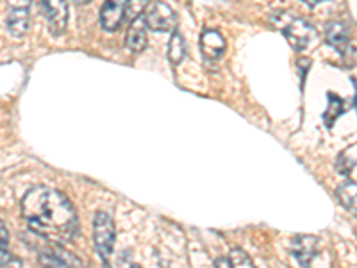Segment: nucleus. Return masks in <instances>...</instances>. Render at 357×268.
Listing matches in <instances>:
<instances>
[{"instance_id": "1", "label": "nucleus", "mask_w": 357, "mask_h": 268, "mask_svg": "<svg viewBox=\"0 0 357 268\" xmlns=\"http://www.w3.org/2000/svg\"><path fill=\"white\" fill-rule=\"evenodd\" d=\"M20 207L29 229L45 240L65 245L81 232L77 213L63 191L36 186L25 193Z\"/></svg>"}, {"instance_id": "2", "label": "nucleus", "mask_w": 357, "mask_h": 268, "mask_svg": "<svg viewBox=\"0 0 357 268\" xmlns=\"http://www.w3.org/2000/svg\"><path fill=\"white\" fill-rule=\"evenodd\" d=\"M272 22L277 25L280 33L284 34L288 43L291 45L293 49L298 50V52L307 49L311 40L314 38V29L302 17H293V15L280 13V15L272 17Z\"/></svg>"}, {"instance_id": "3", "label": "nucleus", "mask_w": 357, "mask_h": 268, "mask_svg": "<svg viewBox=\"0 0 357 268\" xmlns=\"http://www.w3.org/2000/svg\"><path fill=\"white\" fill-rule=\"evenodd\" d=\"M177 13L165 0H155L154 4L149 6L143 13V24L146 29L154 33H168L177 29Z\"/></svg>"}, {"instance_id": "4", "label": "nucleus", "mask_w": 357, "mask_h": 268, "mask_svg": "<svg viewBox=\"0 0 357 268\" xmlns=\"http://www.w3.org/2000/svg\"><path fill=\"white\" fill-rule=\"evenodd\" d=\"M91 232H93L95 248L104 260H107L113 252L114 238H116L113 218L107 213L97 211L93 216V222H91Z\"/></svg>"}, {"instance_id": "5", "label": "nucleus", "mask_w": 357, "mask_h": 268, "mask_svg": "<svg viewBox=\"0 0 357 268\" xmlns=\"http://www.w3.org/2000/svg\"><path fill=\"white\" fill-rule=\"evenodd\" d=\"M41 11L50 33L54 36H61L66 31V20H68L66 0H41Z\"/></svg>"}, {"instance_id": "6", "label": "nucleus", "mask_w": 357, "mask_h": 268, "mask_svg": "<svg viewBox=\"0 0 357 268\" xmlns=\"http://www.w3.org/2000/svg\"><path fill=\"white\" fill-rule=\"evenodd\" d=\"M227 49V41L216 29H206L200 36V50L206 61L216 63L222 59Z\"/></svg>"}, {"instance_id": "7", "label": "nucleus", "mask_w": 357, "mask_h": 268, "mask_svg": "<svg viewBox=\"0 0 357 268\" xmlns=\"http://www.w3.org/2000/svg\"><path fill=\"white\" fill-rule=\"evenodd\" d=\"M325 41L334 47V50L345 56L350 50V27L343 20H333L325 25Z\"/></svg>"}, {"instance_id": "8", "label": "nucleus", "mask_w": 357, "mask_h": 268, "mask_svg": "<svg viewBox=\"0 0 357 268\" xmlns=\"http://www.w3.org/2000/svg\"><path fill=\"white\" fill-rule=\"evenodd\" d=\"M31 9L29 8H11L6 6V29L13 38H24L31 27Z\"/></svg>"}, {"instance_id": "9", "label": "nucleus", "mask_w": 357, "mask_h": 268, "mask_svg": "<svg viewBox=\"0 0 357 268\" xmlns=\"http://www.w3.org/2000/svg\"><path fill=\"white\" fill-rule=\"evenodd\" d=\"M127 0H104L100 11V25L104 31H116L123 22Z\"/></svg>"}, {"instance_id": "10", "label": "nucleus", "mask_w": 357, "mask_h": 268, "mask_svg": "<svg viewBox=\"0 0 357 268\" xmlns=\"http://www.w3.org/2000/svg\"><path fill=\"white\" fill-rule=\"evenodd\" d=\"M293 254L301 265L304 267H309L312 261V258L317 256L318 252V238L317 236H307V234H302V236H296L295 240H293Z\"/></svg>"}, {"instance_id": "11", "label": "nucleus", "mask_w": 357, "mask_h": 268, "mask_svg": "<svg viewBox=\"0 0 357 268\" xmlns=\"http://www.w3.org/2000/svg\"><path fill=\"white\" fill-rule=\"evenodd\" d=\"M146 41H149V38H146V27L143 24V18L130 22V27L126 36L127 49L132 54H139L146 49Z\"/></svg>"}, {"instance_id": "12", "label": "nucleus", "mask_w": 357, "mask_h": 268, "mask_svg": "<svg viewBox=\"0 0 357 268\" xmlns=\"http://www.w3.org/2000/svg\"><path fill=\"white\" fill-rule=\"evenodd\" d=\"M40 258L45 268H81V261L75 260L68 252H41Z\"/></svg>"}, {"instance_id": "13", "label": "nucleus", "mask_w": 357, "mask_h": 268, "mask_svg": "<svg viewBox=\"0 0 357 268\" xmlns=\"http://www.w3.org/2000/svg\"><path fill=\"white\" fill-rule=\"evenodd\" d=\"M186 56V41H184L183 34L178 29H174L172 31V38H170V43H168V59L174 66L181 65Z\"/></svg>"}, {"instance_id": "14", "label": "nucleus", "mask_w": 357, "mask_h": 268, "mask_svg": "<svg viewBox=\"0 0 357 268\" xmlns=\"http://www.w3.org/2000/svg\"><path fill=\"white\" fill-rule=\"evenodd\" d=\"M356 145L347 147L345 151L340 152L336 159V172H340L341 175L349 177L354 170H356Z\"/></svg>"}, {"instance_id": "15", "label": "nucleus", "mask_w": 357, "mask_h": 268, "mask_svg": "<svg viewBox=\"0 0 357 268\" xmlns=\"http://www.w3.org/2000/svg\"><path fill=\"white\" fill-rule=\"evenodd\" d=\"M336 195L341 206L349 209L350 213H356V181H347L345 184H341L337 188Z\"/></svg>"}, {"instance_id": "16", "label": "nucleus", "mask_w": 357, "mask_h": 268, "mask_svg": "<svg viewBox=\"0 0 357 268\" xmlns=\"http://www.w3.org/2000/svg\"><path fill=\"white\" fill-rule=\"evenodd\" d=\"M151 4V0H127L126 4V15H123V22H134L142 17Z\"/></svg>"}, {"instance_id": "17", "label": "nucleus", "mask_w": 357, "mask_h": 268, "mask_svg": "<svg viewBox=\"0 0 357 268\" xmlns=\"http://www.w3.org/2000/svg\"><path fill=\"white\" fill-rule=\"evenodd\" d=\"M327 97H329V106H327V111L324 113V120L325 124L331 127L334 120H336V118L345 111V107H341L343 106V100H341L340 97H336V95L329 94Z\"/></svg>"}, {"instance_id": "18", "label": "nucleus", "mask_w": 357, "mask_h": 268, "mask_svg": "<svg viewBox=\"0 0 357 268\" xmlns=\"http://www.w3.org/2000/svg\"><path fill=\"white\" fill-rule=\"evenodd\" d=\"M229 263H231L232 268H256V265L252 263L247 252L238 247L232 248L231 254H229Z\"/></svg>"}, {"instance_id": "19", "label": "nucleus", "mask_w": 357, "mask_h": 268, "mask_svg": "<svg viewBox=\"0 0 357 268\" xmlns=\"http://www.w3.org/2000/svg\"><path fill=\"white\" fill-rule=\"evenodd\" d=\"M0 268H20V260L0 247Z\"/></svg>"}, {"instance_id": "20", "label": "nucleus", "mask_w": 357, "mask_h": 268, "mask_svg": "<svg viewBox=\"0 0 357 268\" xmlns=\"http://www.w3.org/2000/svg\"><path fill=\"white\" fill-rule=\"evenodd\" d=\"M9 244V231L4 225V222L0 220V247H6Z\"/></svg>"}, {"instance_id": "21", "label": "nucleus", "mask_w": 357, "mask_h": 268, "mask_svg": "<svg viewBox=\"0 0 357 268\" xmlns=\"http://www.w3.org/2000/svg\"><path fill=\"white\" fill-rule=\"evenodd\" d=\"M216 268H232L231 267V263H229V258H218V260H216Z\"/></svg>"}, {"instance_id": "22", "label": "nucleus", "mask_w": 357, "mask_h": 268, "mask_svg": "<svg viewBox=\"0 0 357 268\" xmlns=\"http://www.w3.org/2000/svg\"><path fill=\"white\" fill-rule=\"evenodd\" d=\"M302 2H305L309 8H317V6L320 4V2H324V0H302Z\"/></svg>"}, {"instance_id": "23", "label": "nucleus", "mask_w": 357, "mask_h": 268, "mask_svg": "<svg viewBox=\"0 0 357 268\" xmlns=\"http://www.w3.org/2000/svg\"><path fill=\"white\" fill-rule=\"evenodd\" d=\"M129 268H142V267H139V265H136V263H132V265H129Z\"/></svg>"}]
</instances>
